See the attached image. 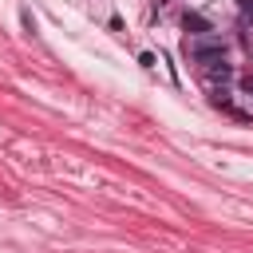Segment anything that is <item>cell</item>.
<instances>
[{
	"instance_id": "obj_1",
	"label": "cell",
	"mask_w": 253,
	"mask_h": 253,
	"mask_svg": "<svg viewBox=\"0 0 253 253\" xmlns=\"http://www.w3.org/2000/svg\"><path fill=\"white\" fill-rule=\"evenodd\" d=\"M186 55H190L194 63L210 67V63L225 59V43H221L217 36H194V40H186Z\"/></svg>"
},
{
	"instance_id": "obj_2",
	"label": "cell",
	"mask_w": 253,
	"mask_h": 253,
	"mask_svg": "<svg viewBox=\"0 0 253 253\" xmlns=\"http://www.w3.org/2000/svg\"><path fill=\"white\" fill-rule=\"evenodd\" d=\"M182 28H186V36H190V40H194V36H213L210 20H206V16H198V12H186V16H182Z\"/></svg>"
},
{
	"instance_id": "obj_3",
	"label": "cell",
	"mask_w": 253,
	"mask_h": 253,
	"mask_svg": "<svg viewBox=\"0 0 253 253\" xmlns=\"http://www.w3.org/2000/svg\"><path fill=\"white\" fill-rule=\"evenodd\" d=\"M206 75H210V79H221V83H225V79H233V67H229L225 59H217V63H210V67H206Z\"/></svg>"
}]
</instances>
